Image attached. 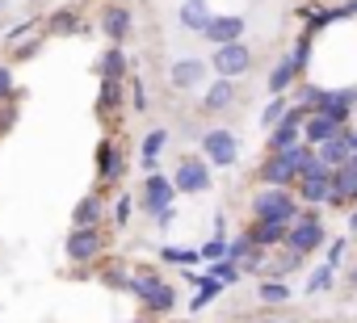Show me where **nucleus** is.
<instances>
[{"mask_svg": "<svg viewBox=\"0 0 357 323\" xmlns=\"http://www.w3.org/2000/svg\"><path fill=\"white\" fill-rule=\"evenodd\" d=\"M294 223L298 219V198L286 185H265L261 194H252V223Z\"/></svg>", "mask_w": 357, "mask_h": 323, "instance_id": "nucleus-1", "label": "nucleus"}, {"mask_svg": "<svg viewBox=\"0 0 357 323\" xmlns=\"http://www.w3.org/2000/svg\"><path fill=\"white\" fill-rule=\"evenodd\" d=\"M172 185L176 194H185V198H198L211 189V159L206 155H181L176 159V173H172Z\"/></svg>", "mask_w": 357, "mask_h": 323, "instance_id": "nucleus-2", "label": "nucleus"}, {"mask_svg": "<svg viewBox=\"0 0 357 323\" xmlns=\"http://www.w3.org/2000/svg\"><path fill=\"white\" fill-rule=\"evenodd\" d=\"M130 290L139 294V302H143L151 315H164V310L176 306V290H172L168 281H160L155 273H139V277L130 281Z\"/></svg>", "mask_w": 357, "mask_h": 323, "instance_id": "nucleus-3", "label": "nucleus"}, {"mask_svg": "<svg viewBox=\"0 0 357 323\" xmlns=\"http://www.w3.org/2000/svg\"><path fill=\"white\" fill-rule=\"evenodd\" d=\"M211 68H215V76H223V80H240L244 72H252V47H248V42H227V47H215Z\"/></svg>", "mask_w": 357, "mask_h": 323, "instance_id": "nucleus-4", "label": "nucleus"}, {"mask_svg": "<svg viewBox=\"0 0 357 323\" xmlns=\"http://www.w3.org/2000/svg\"><path fill=\"white\" fill-rule=\"evenodd\" d=\"M172 198H176V185L160 173H147V185H143V210L155 219V223H168L172 219Z\"/></svg>", "mask_w": 357, "mask_h": 323, "instance_id": "nucleus-5", "label": "nucleus"}, {"mask_svg": "<svg viewBox=\"0 0 357 323\" xmlns=\"http://www.w3.org/2000/svg\"><path fill=\"white\" fill-rule=\"evenodd\" d=\"M202 155L211 159V168H231L236 159H240V139H236L231 130L215 126V130L202 134Z\"/></svg>", "mask_w": 357, "mask_h": 323, "instance_id": "nucleus-6", "label": "nucleus"}, {"mask_svg": "<svg viewBox=\"0 0 357 323\" xmlns=\"http://www.w3.org/2000/svg\"><path fill=\"white\" fill-rule=\"evenodd\" d=\"M286 248H294L298 256H311V252H319V248H324V223H319L315 214H303V219H294V223H290V235H286Z\"/></svg>", "mask_w": 357, "mask_h": 323, "instance_id": "nucleus-7", "label": "nucleus"}, {"mask_svg": "<svg viewBox=\"0 0 357 323\" xmlns=\"http://www.w3.org/2000/svg\"><path fill=\"white\" fill-rule=\"evenodd\" d=\"M206 72H211V63H206V59L185 55V59H176V63L168 68V84H172L176 93H194V88H202Z\"/></svg>", "mask_w": 357, "mask_h": 323, "instance_id": "nucleus-8", "label": "nucleus"}, {"mask_svg": "<svg viewBox=\"0 0 357 323\" xmlns=\"http://www.w3.org/2000/svg\"><path fill=\"white\" fill-rule=\"evenodd\" d=\"M303 122H307V109H303V105H290L286 118H282V122L273 126V134H269V151L298 147V143H303Z\"/></svg>", "mask_w": 357, "mask_h": 323, "instance_id": "nucleus-9", "label": "nucleus"}, {"mask_svg": "<svg viewBox=\"0 0 357 323\" xmlns=\"http://www.w3.org/2000/svg\"><path fill=\"white\" fill-rule=\"evenodd\" d=\"M63 248H68V260L72 265H89V260L101 256V231L97 227H76Z\"/></svg>", "mask_w": 357, "mask_h": 323, "instance_id": "nucleus-10", "label": "nucleus"}, {"mask_svg": "<svg viewBox=\"0 0 357 323\" xmlns=\"http://www.w3.org/2000/svg\"><path fill=\"white\" fill-rule=\"evenodd\" d=\"M244 30H248V22H244V17L223 13V17H211V26H206V34H202V38H211L215 47H227V42H244Z\"/></svg>", "mask_w": 357, "mask_h": 323, "instance_id": "nucleus-11", "label": "nucleus"}, {"mask_svg": "<svg viewBox=\"0 0 357 323\" xmlns=\"http://www.w3.org/2000/svg\"><path fill=\"white\" fill-rule=\"evenodd\" d=\"M344 126L336 122V118H328V113H307V122H303V143H311V147H319V143H328V139H336Z\"/></svg>", "mask_w": 357, "mask_h": 323, "instance_id": "nucleus-12", "label": "nucleus"}, {"mask_svg": "<svg viewBox=\"0 0 357 323\" xmlns=\"http://www.w3.org/2000/svg\"><path fill=\"white\" fill-rule=\"evenodd\" d=\"M244 235H248L257 248H282L286 235H290V223H282V219H273V223H248Z\"/></svg>", "mask_w": 357, "mask_h": 323, "instance_id": "nucleus-13", "label": "nucleus"}, {"mask_svg": "<svg viewBox=\"0 0 357 323\" xmlns=\"http://www.w3.org/2000/svg\"><path fill=\"white\" fill-rule=\"evenodd\" d=\"M357 109V88H332V93H324V101H319V113H328V118H336L340 126H344V118Z\"/></svg>", "mask_w": 357, "mask_h": 323, "instance_id": "nucleus-14", "label": "nucleus"}, {"mask_svg": "<svg viewBox=\"0 0 357 323\" xmlns=\"http://www.w3.org/2000/svg\"><path fill=\"white\" fill-rule=\"evenodd\" d=\"M315 155H319V164H328V168H340V164H349V159H353V143H349V130H340L336 139L319 143V147H315Z\"/></svg>", "mask_w": 357, "mask_h": 323, "instance_id": "nucleus-15", "label": "nucleus"}, {"mask_svg": "<svg viewBox=\"0 0 357 323\" xmlns=\"http://www.w3.org/2000/svg\"><path fill=\"white\" fill-rule=\"evenodd\" d=\"M101 34H105L114 47H122V38L130 34V9H122V5H109V9L101 13Z\"/></svg>", "mask_w": 357, "mask_h": 323, "instance_id": "nucleus-16", "label": "nucleus"}, {"mask_svg": "<svg viewBox=\"0 0 357 323\" xmlns=\"http://www.w3.org/2000/svg\"><path fill=\"white\" fill-rule=\"evenodd\" d=\"M236 105V80H215L211 88H206V97H202V109L206 113H223V109H231Z\"/></svg>", "mask_w": 357, "mask_h": 323, "instance_id": "nucleus-17", "label": "nucleus"}, {"mask_svg": "<svg viewBox=\"0 0 357 323\" xmlns=\"http://www.w3.org/2000/svg\"><path fill=\"white\" fill-rule=\"evenodd\" d=\"M97 177H101L105 185L122 177V151H118L109 139H101V147H97Z\"/></svg>", "mask_w": 357, "mask_h": 323, "instance_id": "nucleus-18", "label": "nucleus"}, {"mask_svg": "<svg viewBox=\"0 0 357 323\" xmlns=\"http://www.w3.org/2000/svg\"><path fill=\"white\" fill-rule=\"evenodd\" d=\"M176 17H181V30H190V34H206V26H211V9L206 5H194V0H181V13H176Z\"/></svg>", "mask_w": 357, "mask_h": 323, "instance_id": "nucleus-19", "label": "nucleus"}, {"mask_svg": "<svg viewBox=\"0 0 357 323\" xmlns=\"http://www.w3.org/2000/svg\"><path fill=\"white\" fill-rule=\"evenodd\" d=\"M72 223L76 227H97L101 223V194H84L72 210Z\"/></svg>", "mask_w": 357, "mask_h": 323, "instance_id": "nucleus-20", "label": "nucleus"}, {"mask_svg": "<svg viewBox=\"0 0 357 323\" xmlns=\"http://www.w3.org/2000/svg\"><path fill=\"white\" fill-rule=\"evenodd\" d=\"M298 76H303V72H298V68H294V59L286 55V59H282V63L269 72V93H273V97H282V93H286V88H290Z\"/></svg>", "mask_w": 357, "mask_h": 323, "instance_id": "nucleus-21", "label": "nucleus"}, {"mask_svg": "<svg viewBox=\"0 0 357 323\" xmlns=\"http://www.w3.org/2000/svg\"><path fill=\"white\" fill-rule=\"evenodd\" d=\"M122 72H126V55H122V47H109L97 59V76L101 80H122Z\"/></svg>", "mask_w": 357, "mask_h": 323, "instance_id": "nucleus-22", "label": "nucleus"}, {"mask_svg": "<svg viewBox=\"0 0 357 323\" xmlns=\"http://www.w3.org/2000/svg\"><path fill=\"white\" fill-rule=\"evenodd\" d=\"M114 109H122V80H101V97H97V113L109 118Z\"/></svg>", "mask_w": 357, "mask_h": 323, "instance_id": "nucleus-23", "label": "nucleus"}, {"mask_svg": "<svg viewBox=\"0 0 357 323\" xmlns=\"http://www.w3.org/2000/svg\"><path fill=\"white\" fill-rule=\"evenodd\" d=\"M257 294H261V302H269V306L290 302V285H286V281H278V277H265V281L257 285Z\"/></svg>", "mask_w": 357, "mask_h": 323, "instance_id": "nucleus-24", "label": "nucleus"}, {"mask_svg": "<svg viewBox=\"0 0 357 323\" xmlns=\"http://www.w3.org/2000/svg\"><path fill=\"white\" fill-rule=\"evenodd\" d=\"M76 30H84L80 17H76V9H59V13H51V22H47V34H76Z\"/></svg>", "mask_w": 357, "mask_h": 323, "instance_id": "nucleus-25", "label": "nucleus"}, {"mask_svg": "<svg viewBox=\"0 0 357 323\" xmlns=\"http://www.w3.org/2000/svg\"><path fill=\"white\" fill-rule=\"evenodd\" d=\"M164 143H168V130H151V134L143 139V168H147V173H155V155L164 151Z\"/></svg>", "mask_w": 357, "mask_h": 323, "instance_id": "nucleus-26", "label": "nucleus"}, {"mask_svg": "<svg viewBox=\"0 0 357 323\" xmlns=\"http://www.w3.org/2000/svg\"><path fill=\"white\" fill-rule=\"evenodd\" d=\"M206 277H215V281H223V285H227V281H236V277H240V265H236L231 256H223V260H215V265H211V273H206Z\"/></svg>", "mask_w": 357, "mask_h": 323, "instance_id": "nucleus-27", "label": "nucleus"}, {"mask_svg": "<svg viewBox=\"0 0 357 323\" xmlns=\"http://www.w3.org/2000/svg\"><path fill=\"white\" fill-rule=\"evenodd\" d=\"M219 290H223V281H215V277H202V290H198V298L190 302L194 310H202V306H211L215 298H219Z\"/></svg>", "mask_w": 357, "mask_h": 323, "instance_id": "nucleus-28", "label": "nucleus"}, {"mask_svg": "<svg viewBox=\"0 0 357 323\" xmlns=\"http://www.w3.org/2000/svg\"><path fill=\"white\" fill-rule=\"evenodd\" d=\"M290 59H294V68H298V72H307V59H311V30L294 42V55H290Z\"/></svg>", "mask_w": 357, "mask_h": 323, "instance_id": "nucleus-29", "label": "nucleus"}, {"mask_svg": "<svg viewBox=\"0 0 357 323\" xmlns=\"http://www.w3.org/2000/svg\"><path fill=\"white\" fill-rule=\"evenodd\" d=\"M282 118H286V97H273V101L265 105V113H261V122H265V126H278Z\"/></svg>", "mask_w": 357, "mask_h": 323, "instance_id": "nucleus-30", "label": "nucleus"}, {"mask_svg": "<svg viewBox=\"0 0 357 323\" xmlns=\"http://www.w3.org/2000/svg\"><path fill=\"white\" fill-rule=\"evenodd\" d=\"M227 248H231V244H227L223 235H215V239L202 248V260H223V256H227Z\"/></svg>", "mask_w": 357, "mask_h": 323, "instance_id": "nucleus-31", "label": "nucleus"}, {"mask_svg": "<svg viewBox=\"0 0 357 323\" xmlns=\"http://www.w3.org/2000/svg\"><path fill=\"white\" fill-rule=\"evenodd\" d=\"M332 285V265H324L319 273H311V281H307V294H319V290H328Z\"/></svg>", "mask_w": 357, "mask_h": 323, "instance_id": "nucleus-32", "label": "nucleus"}, {"mask_svg": "<svg viewBox=\"0 0 357 323\" xmlns=\"http://www.w3.org/2000/svg\"><path fill=\"white\" fill-rule=\"evenodd\" d=\"M164 260H176V265H198L202 260V252H181V248H164Z\"/></svg>", "mask_w": 357, "mask_h": 323, "instance_id": "nucleus-33", "label": "nucleus"}, {"mask_svg": "<svg viewBox=\"0 0 357 323\" xmlns=\"http://www.w3.org/2000/svg\"><path fill=\"white\" fill-rule=\"evenodd\" d=\"M9 97H17V93H13V76H9L5 63H0V101H9Z\"/></svg>", "mask_w": 357, "mask_h": 323, "instance_id": "nucleus-34", "label": "nucleus"}, {"mask_svg": "<svg viewBox=\"0 0 357 323\" xmlns=\"http://www.w3.org/2000/svg\"><path fill=\"white\" fill-rule=\"evenodd\" d=\"M38 42H43V38H26V42H17V47H13V51H17V63H22V59H30V55L38 51Z\"/></svg>", "mask_w": 357, "mask_h": 323, "instance_id": "nucleus-35", "label": "nucleus"}, {"mask_svg": "<svg viewBox=\"0 0 357 323\" xmlns=\"http://www.w3.org/2000/svg\"><path fill=\"white\" fill-rule=\"evenodd\" d=\"M130 97H135V109H147V93H143V84H139V80L130 84Z\"/></svg>", "mask_w": 357, "mask_h": 323, "instance_id": "nucleus-36", "label": "nucleus"}, {"mask_svg": "<svg viewBox=\"0 0 357 323\" xmlns=\"http://www.w3.org/2000/svg\"><path fill=\"white\" fill-rule=\"evenodd\" d=\"M340 256H344V244H332V252H328V265L336 269V265H340Z\"/></svg>", "mask_w": 357, "mask_h": 323, "instance_id": "nucleus-37", "label": "nucleus"}, {"mask_svg": "<svg viewBox=\"0 0 357 323\" xmlns=\"http://www.w3.org/2000/svg\"><path fill=\"white\" fill-rule=\"evenodd\" d=\"M126 214H130V202L122 198V202H118V210H114V219H118V223H126Z\"/></svg>", "mask_w": 357, "mask_h": 323, "instance_id": "nucleus-38", "label": "nucleus"}, {"mask_svg": "<svg viewBox=\"0 0 357 323\" xmlns=\"http://www.w3.org/2000/svg\"><path fill=\"white\" fill-rule=\"evenodd\" d=\"M344 285H349V294H357V265L349 269V277H344Z\"/></svg>", "mask_w": 357, "mask_h": 323, "instance_id": "nucleus-39", "label": "nucleus"}, {"mask_svg": "<svg viewBox=\"0 0 357 323\" xmlns=\"http://www.w3.org/2000/svg\"><path fill=\"white\" fill-rule=\"evenodd\" d=\"M340 13H344V17H353V13H357V0H349V5H344Z\"/></svg>", "mask_w": 357, "mask_h": 323, "instance_id": "nucleus-40", "label": "nucleus"}, {"mask_svg": "<svg viewBox=\"0 0 357 323\" xmlns=\"http://www.w3.org/2000/svg\"><path fill=\"white\" fill-rule=\"evenodd\" d=\"M349 231H357V206L349 210Z\"/></svg>", "mask_w": 357, "mask_h": 323, "instance_id": "nucleus-41", "label": "nucleus"}, {"mask_svg": "<svg viewBox=\"0 0 357 323\" xmlns=\"http://www.w3.org/2000/svg\"><path fill=\"white\" fill-rule=\"evenodd\" d=\"M5 9H9V0H0V13H5Z\"/></svg>", "mask_w": 357, "mask_h": 323, "instance_id": "nucleus-42", "label": "nucleus"}, {"mask_svg": "<svg viewBox=\"0 0 357 323\" xmlns=\"http://www.w3.org/2000/svg\"><path fill=\"white\" fill-rule=\"evenodd\" d=\"M261 323H278V319H261Z\"/></svg>", "mask_w": 357, "mask_h": 323, "instance_id": "nucleus-43", "label": "nucleus"}, {"mask_svg": "<svg viewBox=\"0 0 357 323\" xmlns=\"http://www.w3.org/2000/svg\"><path fill=\"white\" fill-rule=\"evenodd\" d=\"M194 5H206V0H194Z\"/></svg>", "mask_w": 357, "mask_h": 323, "instance_id": "nucleus-44", "label": "nucleus"}]
</instances>
